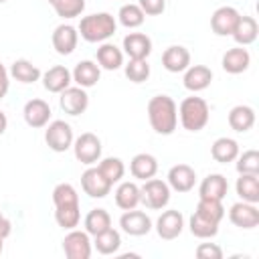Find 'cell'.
I'll list each match as a JSON object with an SVG mask.
<instances>
[{
	"mask_svg": "<svg viewBox=\"0 0 259 259\" xmlns=\"http://www.w3.org/2000/svg\"><path fill=\"white\" fill-rule=\"evenodd\" d=\"M138 6L144 10L146 16H160L166 10V0H140Z\"/></svg>",
	"mask_w": 259,
	"mask_h": 259,
	"instance_id": "7bdbcfd3",
	"label": "cell"
},
{
	"mask_svg": "<svg viewBox=\"0 0 259 259\" xmlns=\"http://www.w3.org/2000/svg\"><path fill=\"white\" fill-rule=\"evenodd\" d=\"M71 77H73V81H75L79 87L89 89V87L97 85V81H99V77H101V67H99L95 61L85 59V61H79V63L75 65Z\"/></svg>",
	"mask_w": 259,
	"mask_h": 259,
	"instance_id": "603a6c76",
	"label": "cell"
},
{
	"mask_svg": "<svg viewBox=\"0 0 259 259\" xmlns=\"http://www.w3.org/2000/svg\"><path fill=\"white\" fill-rule=\"evenodd\" d=\"M73 154L81 164L93 166L95 162L101 160V140L95 134L85 132L73 140Z\"/></svg>",
	"mask_w": 259,
	"mask_h": 259,
	"instance_id": "52a82bcc",
	"label": "cell"
},
{
	"mask_svg": "<svg viewBox=\"0 0 259 259\" xmlns=\"http://www.w3.org/2000/svg\"><path fill=\"white\" fill-rule=\"evenodd\" d=\"M115 204L121 210H130L136 208L140 204V186L136 182H119V186L115 188Z\"/></svg>",
	"mask_w": 259,
	"mask_h": 259,
	"instance_id": "1f68e13d",
	"label": "cell"
},
{
	"mask_svg": "<svg viewBox=\"0 0 259 259\" xmlns=\"http://www.w3.org/2000/svg\"><path fill=\"white\" fill-rule=\"evenodd\" d=\"M198 214H202L204 219L212 221V223H219L225 219V206H223V200H214V198H198V204H196V210Z\"/></svg>",
	"mask_w": 259,
	"mask_h": 259,
	"instance_id": "74e56055",
	"label": "cell"
},
{
	"mask_svg": "<svg viewBox=\"0 0 259 259\" xmlns=\"http://www.w3.org/2000/svg\"><path fill=\"white\" fill-rule=\"evenodd\" d=\"M235 190L245 202H259V174H239Z\"/></svg>",
	"mask_w": 259,
	"mask_h": 259,
	"instance_id": "f546056e",
	"label": "cell"
},
{
	"mask_svg": "<svg viewBox=\"0 0 259 259\" xmlns=\"http://www.w3.org/2000/svg\"><path fill=\"white\" fill-rule=\"evenodd\" d=\"M221 65H223V69H225L227 73L239 75V73H245V71L249 69V65H251V55H249V51H247L245 47H233V49H229V51L223 55Z\"/></svg>",
	"mask_w": 259,
	"mask_h": 259,
	"instance_id": "44dd1931",
	"label": "cell"
},
{
	"mask_svg": "<svg viewBox=\"0 0 259 259\" xmlns=\"http://www.w3.org/2000/svg\"><path fill=\"white\" fill-rule=\"evenodd\" d=\"M212 81V71L206 67V65H190L186 71H184V87L192 93H198V91H204Z\"/></svg>",
	"mask_w": 259,
	"mask_h": 259,
	"instance_id": "7402d4cb",
	"label": "cell"
},
{
	"mask_svg": "<svg viewBox=\"0 0 259 259\" xmlns=\"http://www.w3.org/2000/svg\"><path fill=\"white\" fill-rule=\"evenodd\" d=\"M97 63L105 71H117L123 65V51L113 42H101V47L97 49Z\"/></svg>",
	"mask_w": 259,
	"mask_h": 259,
	"instance_id": "f1b7e54d",
	"label": "cell"
},
{
	"mask_svg": "<svg viewBox=\"0 0 259 259\" xmlns=\"http://www.w3.org/2000/svg\"><path fill=\"white\" fill-rule=\"evenodd\" d=\"M229 221L239 227V229H255L259 225V210H257V204L253 202H245V200H239L235 204H231L229 208Z\"/></svg>",
	"mask_w": 259,
	"mask_h": 259,
	"instance_id": "4fadbf2b",
	"label": "cell"
},
{
	"mask_svg": "<svg viewBox=\"0 0 259 259\" xmlns=\"http://www.w3.org/2000/svg\"><path fill=\"white\" fill-rule=\"evenodd\" d=\"M148 121L152 130L160 136H170L174 134L178 125V107L172 97L168 95H154L148 101Z\"/></svg>",
	"mask_w": 259,
	"mask_h": 259,
	"instance_id": "7a4b0ae2",
	"label": "cell"
},
{
	"mask_svg": "<svg viewBox=\"0 0 259 259\" xmlns=\"http://www.w3.org/2000/svg\"><path fill=\"white\" fill-rule=\"evenodd\" d=\"M140 202L150 210H162L170 202L168 182H164L160 178L144 180V186H140Z\"/></svg>",
	"mask_w": 259,
	"mask_h": 259,
	"instance_id": "5b68a950",
	"label": "cell"
},
{
	"mask_svg": "<svg viewBox=\"0 0 259 259\" xmlns=\"http://www.w3.org/2000/svg\"><path fill=\"white\" fill-rule=\"evenodd\" d=\"M123 53L130 59H148L152 53V38L144 32H130L123 36Z\"/></svg>",
	"mask_w": 259,
	"mask_h": 259,
	"instance_id": "ffe728a7",
	"label": "cell"
},
{
	"mask_svg": "<svg viewBox=\"0 0 259 259\" xmlns=\"http://www.w3.org/2000/svg\"><path fill=\"white\" fill-rule=\"evenodd\" d=\"M257 34H259V26H257V20L253 16H239L237 20V26L233 28L231 36L235 38V42L239 47H249L257 40Z\"/></svg>",
	"mask_w": 259,
	"mask_h": 259,
	"instance_id": "d4e9b609",
	"label": "cell"
},
{
	"mask_svg": "<svg viewBox=\"0 0 259 259\" xmlns=\"http://www.w3.org/2000/svg\"><path fill=\"white\" fill-rule=\"evenodd\" d=\"M130 172H132V176L138 178V180L154 178L156 172H158V160H156V156L146 154V152L136 154V156L132 158V162H130Z\"/></svg>",
	"mask_w": 259,
	"mask_h": 259,
	"instance_id": "484cf974",
	"label": "cell"
},
{
	"mask_svg": "<svg viewBox=\"0 0 259 259\" xmlns=\"http://www.w3.org/2000/svg\"><path fill=\"white\" fill-rule=\"evenodd\" d=\"M229 125L239 134L249 132L255 125V109L251 105H235L229 111Z\"/></svg>",
	"mask_w": 259,
	"mask_h": 259,
	"instance_id": "4316f807",
	"label": "cell"
},
{
	"mask_svg": "<svg viewBox=\"0 0 259 259\" xmlns=\"http://www.w3.org/2000/svg\"><path fill=\"white\" fill-rule=\"evenodd\" d=\"M93 251V243L87 231H79L77 227L71 229L63 239V253L69 259H89Z\"/></svg>",
	"mask_w": 259,
	"mask_h": 259,
	"instance_id": "ba28073f",
	"label": "cell"
},
{
	"mask_svg": "<svg viewBox=\"0 0 259 259\" xmlns=\"http://www.w3.org/2000/svg\"><path fill=\"white\" fill-rule=\"evenodd\" d=\"M8 87H10V73H8V71H6V67L0 63V99H4V97H6Z\"/></svg>",
	"mask_w": 259,
	"mask_h": 259,
	"instance_id": "ee69618b",
	"label": "cell"
},
{
	"mask_svg": "<svg viewBox=\"0 0 259 259\" xmlns=\"http://www.w3.org/2000/svg\"><path fill=\"white\" fill-rule=\"evenodd\" d=\"M22 115H24V121L30 127H34V130L45 127L51 119V105L45 99H30V101L24 103Z\"/></svg>",
	"mask_w": 259,
	"mask_h": 259,
	"instance_id": "ac0fdd59",
	"label": "cell"
},
{
	"mask_svg": "<svg viewBox=\"0 0 259 259\" xmlns=\"http://www.w3.org/2000/svg\"><path fill=\"white\" fill-rule=\"evenodd\" d=\"M196 184V172L188 164H176L168 170V186L176 192H190Z\"/></svg>",
	"mask_w": 259,
	"mask_h": 259,
	"instance_id": "2e32d148",
	"label": "cell"
},
{
	"mask_svg": "<svg viewBox=\"0 0 259 259\" xmlns=\"http://www.w3.org/2000/svg\"><path fill=\"white\" fill-rule=\"evenodd\" d=\"M6 127H8V117H6V113L0 109V136L6 132Z\"/></svg>",
	"mask_w": 259,
	"mask_h": 259,
	"instance_id": "bcb514c9",
	"label": "cell"
},
{
	"mask_svg": "<svg viewBox=\"0 0 259 259\" xmlns=\"http://www.w3.org/2000/svg\"><path fill=\"white\" fill-rule=\"evenodd\" d=\"M97 168H99V172H101L111 184L119 182V180L123 178V174H125V164H123L119 158H115V156L101 158L99 164H97Z\"/></svg>",
	"mask_w": 259,
	"mask_h": 259,
	"instance_id": "8d00e7d4",
	"label": "cell"
},
{
	"mask_svg": "<svg viewBox=\"0 0 259 259\" xmlns=\"http://www.w3.org/2000/svg\"><path fill=\"white\" fill-rule=\"evenodd\" d=\"M2 249H4V239L0 237V255H2Z\"/></svg>",
	"mask_w": 259,
	"mask_h": 259,
	"instance_id": "7dc6e473",
	"label": "cell"
},
{
	"mask_svg": "<svg viewBox=\"0 0 259 259\" xmlns=\"http://www.w3.org/2000/svg\"><path fill=\"white\" fill-rule=\"evenodd\" d=\"M239 16L241 14H239L237 8H233V6H221L210 16V30L217 36H231L233 28L237 26Z\"/></svg>",
	"mask_w": 259,
	"mask_h": 259,
	"instance_id": "5bb4252c",
	"label": "cell"
},
{
	"mask_svg": "<svg viewBox=\"0 0 259 259\" xmlns=\"http://www.w3.org/2000/svg\"><path fill=\"white\" fill-rule=\"evenodd\" d=\"M182 231H184V217L176 208L164 210L156 221V233L164 241H174L176 237H180Z\"/></svg>",
	"mask_w": 259,
	"mask_h": 259,
	"instance_id": "7c38bea8",
	"label": "cell"
},
{
	"mask_svg": "<svg viewBox=\"0 0 259 259\" xmlns=\"http://www.w3.org/2000/svg\"><path fill=\"white\" fill-rule=\"evenodd\" d=\"M178 117H180V123L184 130L200 132V130H204V125L208 123V117H210L208 103L196 95L184 97L178 105Z\"/></svg>",
	"mask_w": 259,
	"mask_h": 259,
	"instance_id": "277c9868",
	"label": "cell"
},
{
	"mask_svg": "<svg viewBox=\"0 0 259 259\" xmlns=\"http://www.w3.org/2000/svg\"><path fill=\"white\" fill-rule=\"evenodd\" d=\"M235 168L239 174H259V152L257 150H245L243 154L235 158Z\"/></svg>",
	"mask_w": 259,
	"mask_h": 259,
	"instance_id": "60d3db41",
	"label": "cell"
},
{
	"mask_svg": "<svg viewBox=\"0 0 259 259\" xmlns=\"http://www.w3.org/2000/svg\"><path fill=\"white\" fill-rule=\"evenodd\" d=\"M123 73L132 83H144L150 77V65L148 59H130L127 65H123Z\"/></svg>",
	"mask_w": 259,
	"mask_h": 259,
	"instance_id": "ab89813d",
	"label": "cell"
},
{
	"mask_svg": "<svg viewBox=\"0 0 259 259\" xmlns=\"http://www.w3.org/2000/svg\"><path fill=\"white\" fill-rule=\"evenodd\" d=\"M93 247L101 255H115L119 251V247H121V235H119V231H115V229L109 227L107 231L95 235L93 237Z\"/></svg>",
	"mask_w": 259,
	"mask_h": 259,
	"instance_id": "d6a6232c",
	"label": "cell"
},
{
	"mask_svg": "<svg viewBox=\"0 0 259 259\" xmlns=\"http://www.w3.org/2000/svg\"><path fill=\"white\" fill-rule=\"evenodd\" d=\"M119 227L130 237H144L152 231V219L144 210L130 208V210H123V214L119 217Z\"/></svg>",
	"mask_w": 259,
	"mask_h": 259,
	"instance_id": "8fae6325",
	"label": "cell"
},
{
	"mask_svg": "<svg viewBox=\"0 0 259 259\" xmlns=\"http://www.w3.org/2000/svg\"><path fill=\"white\" fill-rule=\"evenodd\" d=\"M117 30V20L109 12H95L89 16H83L79 22L77 32L87 42H105L109 36H113Z\"/></svg>",
	"mask_w": 259,
	"mask_h": 259,
	"instance_id": "3957f363",
	"label": "cell"
},
{
	"mask_svg": "<svg viewBox=\"0 0 259 259\" xmlns=\"http://www.w3.org/2000/svg\"><path fill=\"white\" fill-rule=\"evenodd\" d=\"M162 67L168 73H184L190 67V51L182 45H172L162 53Z\"/></svg>",
	"mask_w": 259,
	"mask_h": 259,
	"instance_id": "e0dca14e",
	"label": "cell"
},
{
	"mask_svg": "<svg viewBox=\"0 0 259 259\" xmlns=\"http://www.w3.org/2000/svg\"><path fill=\"white\" fill-rule=\"evenodd\" d=\"M210 156L219 164L235 162V158L239 156V144H237V140H233V138H219V140H214L212 146H210Z\"/></svg>",
	"mask_w": 259,
	"mask_h": 259,
	"instance_id": "83f0119b",
	"label": "cell"
},
{
	"mask_svg": "<svg viewBox=\"0 0 259 259\" xmlns=\"http://www.w3.org/2000/svg\"><path fill=\"white\" fill-rule=\"evenodd\" d=\"M117 20L125 28H138V26L144 24L146 14L138 4H123L119 8V12H117Z\"/></svg>",
	"mask_w": 259,
	"mask_h": 259,
	"instance_id": "d590c367",
	"label": "cell"
},
{
	"mask_svg": "<svg viewBox=\"0 0 259 259\" xmlns=\"http://www.w3.org/2000/svg\"><path fill=\"white\" fill-rule=\"evenodd\" d=\"M10 233H12V223H10V221L4 217V212L0 210V237L6 239Z\"/></svg>",
	"mask_w": 259,
	"mask_h": 259,
	"instance_id": "f6af8a7d",
	"label": "cell"
},
{
	"mask_svg": "<svg viewBox=\"0 0 259 259\" xmlns=\"http://www.w3.org/2000/svg\"><path fill=\"white\" fill-rule=\"evenodd\" d=\"M73 127L63 121V119H55L51 123H47L45 130V142L53 152H67L69 148H73Z\"/></svg>",
	"mask_w": 259,
	"mask_h": 259,
	"instance_id": "8992f818",
	"label": "cell"
},
{
	"mask_svg": "<svg viewBox=\"0 0 259 259\" xmlns=\"http://www.w3.org/2000/svg\"><path fill=\"white\" fill-rule=\"evenodd\" d=\"M53 204H55V221L61 229L71 231L79 227L81 210H79V194L73 184L61 182L53 188Z\"/></svg>",
	"mask_w": 259,
	"mask_h": 259,
	"instance_id": "6da1fadb",
	"label": "cell"
},
{
	"mask_svg": "<svg viewBox=\"0 0 259 259\" xmlns=\"http://www.w3.org/2000/svg\"><path fill=\"white\" fill-rule=\"evenodd\" d=\"M194 253L198 259H221L223 257V249L217 243H200Z\"/></svg>",
	"mask_w": 259,
	"mask_h": 259,
	"instance_id": "b9f144b4",
	"label": "cell"
},
{
	"mask_svg": "<svg viewBox=\"0 0 259 259\" xmlns=\"http://www.w3.org/2000/svg\"><path fill=\"white\" fill-rule=\"evenodd\" d=\"M83 225H85V231L89 233V237H95L111 227V217L105 208H93L87 212Z\"/></svg>",
	"mask_w": 259,
	"mask_h": 259,
	"instance_id": "836d02e7",
	"label": "cell"
},
{
	"mask_svg": "<svg viewBox=\"0 0 259 259\" xmlns=\"http://www.w3.org/2000/svg\"><path fill=\"white\" fill-rule=\"evenodd\" d=\"M49 4L57 12V16H61L63 20L77 18L85 10V0H49Z\"/></svg>",
	"mask_w": 259,
	"mask_h": 259,
	"instance_id": "f35d334b",
	"label": "cell"
},
{
	"mask_svg": "<svg viewBox=\"0 0 259 259\" xmlns=\"http://www.w3.org/2000/svg\"><path fill=\"white\" fill-rule=\"evenodd\" d=\"M59 95H61V97H59V105H61V109H63L67 115H81V113H85L87 107H89V95H87V91H85L83 87H79V85H75V87L69 85V87L63 89Z\"/></svg>",
	"mask_w": 259,
	"mask_h": 259,
	"instance_id": "9c48e42d",
	"label": "cell"
},
{
	"mask_svg": "<svg viewBox=\"0 0 259 259\" xmlns=\"http://www.w3.org/2000/svg\"><path fill=\"white\" fill-rule=\"evenodd\" d=\"M4 2H8V0H0V4H4Z\"/></svg>",
	"mask_w": 259,
	"mask_h": 259,
	"instance_id": "c3c4849f",
	"label": "cell"
},
{
	"mask_svg": "<svg viewBox=\"0 0 259 259\" xmlns=\"http://www.w3.org/2000/svg\"><path fill=\"white\" fill-rule=\"evenodd\" d=\"M42 87L49 91V93H61L63 89H67L73 81L71 77V71L65 67V65H55L51 69H47L42 73Z\"/></svg>",
	"mask_w": 259,
	"mask_h": 259,
	"instance_id": "d6986e66",
	"label": "cell"
},
{
	"mask_svg": "<svg viewBox=\"0 0 259 259\" xmlns=\"http://www.w3.org/2000/svg\"><path fill=\"white\" fill-rule=\"evenodd\" d=\"M111 186H113V184L99 172L97 166H91V168H87V170L81 174V188H83V192H85L87 196H91V198H105V196L109 194Z\"/></svg>",
	"mask_w": 259,
	"mask_h": 259,
	"instance_id": "30bf717a",
	"label": "cell"
},
{
	"mask_svg": "<svg viewBox=\"0 0 259 259\" xmlns=\"http://www.w3.org/2000/svg\"><path fill=\"white\" fill-rule=\"evenodd\" d=\"M229 192V182L223 174H208L206 178H202L200 186H198V198H214V200H223Z\"/></svg>",
	"mask_w": 259,
	"mask_h": 259,
	"instance_id": "cb8c5ba5",
	"label": "cell"
},
{
	"mask_svg": "<svg viewBox=\"0 0 259 259\" xmlns=\"http://www.w3.org/2000/svg\"><path fill=\"white\" fill-rule=\"evenodd\" d=\"M10 77H14L16 81H20V83H24V85H28V83H34V81H38L40 77H42V73H40V69L34 65V63H30L28 59H16L12 65H10Z\"/></svg>",
	"mask_w": 259,
	"mask_h": 259,
	"instance_id": "4dcf8cb0",
	"label": "cell"
},
{
	"mask_svg": "<svg viewBox=\"0 0 259 259\" xmlns=\"http://www.w3.org/2000/svg\"><path fill=\"white\" fill-rule=\"evenodd\" d=\"M188 229L198 239H212L219 233V223H212V221L204 219L202 214L192 212V217L188 219Z\"/></svg>",
	"mask_w": 259,
	"mask_h": 259,
	"instance_id": "e575fe53",
	"label": "cell"
},
{
	"mask_svg": "<svg viewBox=\"0 0 259 259\" xmlns=\"http://www.w3.org/2000/svg\"><path fill=\"white\" fill-rule=\"evenodd\" d=\"M51 42H53V49H55L59 55L67 57V55H71V53L77 49L79 32H77V28H75V26H71V24H65V22H63V24H59V26L53 30Z\"/></svg>",
	"mask_w": 259,
	"mask_h": 259,
	"instance_id": "9a60e30c",
	"label": "cell"
}]
</instances>
